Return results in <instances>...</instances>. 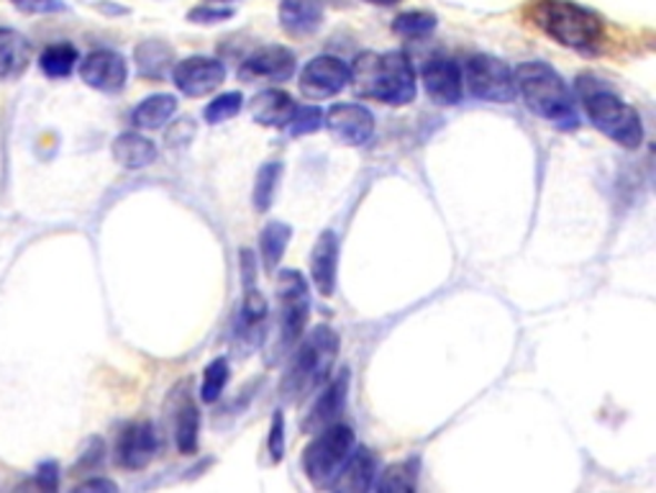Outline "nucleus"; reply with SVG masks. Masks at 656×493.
I'll return each instance as SVG.
<instances>
[{
    "mask_svg": "<svg viewBox=\"0 0 656 493\" xmlns=\"http://www.w3.org/2000/svg\"><path fill=\"white\" fill-rule=\"evenodd\" d=\"M349 85L360 98L387 105H408L415 98V70L403 49L362 52L349 68Z\"/></svg>",
    "mask_w": 656,
    "mask_h": 493,
    "instance_id": "f257e3e1",
    "label": "nucleus"
},
{
    "mask_svg": "<svg viewBox=\"0 0 656 493\" xmlns=\"http://www.w3.org/2000/svg\"><path fill=\"white\" fill-rule=\"evenodd\" d=\"M526 16L538 31L575 52L595 54L605 41L601 16L575 0H531Z\"/></svg>",
    "mask_w": 656,
    "mask_h": 493,
    "instance_id": "f03ea898",
    "label": "nucleus"
},
{
    "mask_svg": "<svg viewBox=\"0 0 656 493\" xmlns=\"http://www.w3.org/2000/svg\"><path fill=\"white\" fill-rule=\"evenodd\" d=\"M516 78V90L526 103V109L534 117L549 121L552 127L562 131L579 129V113L575 95L564 78L546 62H523L513 72Z\"/></svg>",
    "mask_w": 656,
    "mask_h": 493,
    "instance_id": "7ed1b4c3",
    "label": "nucleus"
},
{
    "mask_svg": "<svg viewBox=\"0 0 656 493\" xmlns=\"http://www.w3.org/2000/svg\"><path fill=\"white\" fill-rule=\"evenodd\" d=\"M577 95L583 101L595 129L620 144L623 150H638L644 142V123L634 105L623 101L603 80L583 76L577 80Z\"/></svg>",
    "mask_w": 656,
    "mask_h": 493,
    "instance_id": "20e7f679",
    "label": "nucleus"
},
{
    "mask_svg": "<svg viewBox=\"0 0 656 493\" xmlns=\"http://www.w3.org/2000/svg\"><path fill=\"white\" fill-rule=\"evenodd\" d=\"M339 334L331 326H315L311 334L297 344V352L290 363L285 378H282V399L290 404L309 399L313 391L326 385L331 368L336 365L339 358Z\"/></svg>",
    "mask_w": 656,
    "mask_h": 493,
    "instance_id": "39448f33",
    "label": "nucleus"
},
{
    "mask_svg": "<svg viewBox=\"0 0 656 493\" xmlns=\"http://www.w3.org/2000/svg\"><path fill=\"white\" fill-rule=\"evenodd\" d=\"M356 447L354 430L346 424H331L315 432V440L303 452V471L315 489H331Z\"/></svg>",
    "mask_w": 656,
    "mask_h": 493,
    "instance_id": "423d86ee",
    "label": "nucleus"
},
{
    "mask_svg": "<svg viewBox=\"0 0 656 493\" xmlns=\"http://www.w3.org/2000/svg\"><path fill=\"white\" fill-rule=\"evenodd\" d=\"M311 316V293L305 278L293 268L277 275V355L303 340Z\"/></svg>",
    "mask_w": 656,
    "mask_h": 493,
    "instance_id": "0eeeda50",
    "label": "nucleus"
},
{
    "mask_svg": "<svg viewBox=\"0 0 656 493\" xmlns=\"http://www.w3.org/2000/svg\"><path fill=\"white\" fill-rule=\"evenodd\" d=\"M242 260V281H244V299L242 309H239L236 319V350L242 355H252V352L264 342L268 334V319L270 306L264 299L260 285H256V258L252 250H242L239 254Z\"/></svg>",
    "mask_w": 656,
    "mask_h": 493,
    "instance_id": "6e6552de",
    "label": "nucleus"
},
{
    "mask_svg": "<svg viewBox=\"0 0 656 493\" xmlns=\"http://www.w3.org/2000/svg\"><path fill=\"white\" fill-rule=\"evenodd\" d=\"M464 85L472 98L490 103H511L518 95L513 70L503 60L493 54H475L467 60V68L462 72Z\"/></svg>",
    "mask_w": 656,
    "mask_h": 493,
    "instance_id": "1a4fd4ad",
    "label": "nucleus"
},
{
    "mask_svg": "<svg viewBox=\"0 0 656 493\" xmlns=\"http://www.w3.org/2000/svg\"><path fill=\"white\" fill-rule=\"evenodd\" d=\"M346 85L349 64L334 54H321L311 60L301 72V82H297L303 98H309V101H326V98L342 93Z\"/></svg>",
    "mask_w": 656,
    "mask_h": 493,
    "instance_id": "9d476101",
    "label": "nucleus"
},
{
    "mask_svg": "<svg viewBox=\"0 0 656 493\" xmlns=\"http://www.w3.org/2000/svg\"><path fill=\"white\" fill-rule=\"evenodd\" d=\"M297 60L287 47L270 44L256 49L254 54H249L242 68H239V80L242 82H285L295 76Z\"/></svg>",
    "mask_w": 656,
    "mask_h": 493,
    "instance_id": "9b49d317",
    "label": "nucleus"
},
{
    "mask_svg": "<svg viewBox=\"0 0 656 493\" xmlns=\"http://www.w3.org/2000/svg\"><path fill=\"white\" fill-rule=\"evenodd\" d=\"M172 80L182 95L201 98L226 80V68L213 57H188L172 68Z\"/></svg>",
    "mask_w": 656,
    "mask_h": 493,
    "instance_id": "f8f14e48",
    "label": "nucleus"
},
{
    "mask_svg": "<svg viewBox=\"0 0 656 493\" xmlns=\"http://www.w3.org/2000/svg\"><path fill=\"white\" fill-rule=\"evenodd\" d=\"M423 88H426V95L438 105H456L462 103L464 95V78L460 64H456L452 57L436 54L423 64L421 70Z\"/></svg>",
    "mask_w": 656,
    "mask_h": 493,
    "instance_id": "ddd939ff",
    "label": "nucleus"
},
{
    "mask_svg": "<svg viewBox=\"0 0 656 493\" xmlns=\"http://www.w3.org/2000/svg\"><path fill=\"white\" fill-rule=\"evenodd\" d=\"M326 127L342 144L362 147L375 134V117L360 103H336L329 111Z\"/></svg>",
    "mask_w": 656,
    "mask_h": 493,
    "instance_id": "4468645a",
    "label": "nucleus"
},
{
    "mask_svg": "<svg viewBox=\"0 0 656 493\" xmlns=\"http://www.w3.org/2000/svg\"><path fill=\"white\" fill-rule=\"evenodd\" d=\"M80 78L90 88L101 90V93H119L129 78L127 60L119 52H113V49H98V52L88 54L82 60Z\"/></svg>",
    "mask_w": 656,
    "mask_h": 493,
    "instance_id": "2eb2a0df",
    "label": "nucleus"
},
{
    "mask_svg": "<svg viewBox=\"0 0 656 493\" xmlns=\"http://www.w3.org/2000/svg\"><path fill=\"white\" fill-rule=\"evenodd\" d=\"M349 381H352V375H349V370H342V373H339L326 389L321 385V396L315 399L313 409L309 411V416H305L303 422L305 434H315L339 422V416H342L346 409Z\"/></svg>",
    "mask_w": 656,
    "mask_h": 493,
    "instance_id": "dca6fc26",
    "label": "nucleus"
},
{
    "mask_svg": "<svg viewBox=\"0 0 656 493\" xmlns=\"http://www.w3.org/2000/svg\"><path fill=\"white\" fill-rule=\"evenodd\" d=\"M157 455V432L149 422L129 424L115 445V460L127 471H144Z\"/></svg>",
    "mask_w": 656,
    "mask_h": 493,
    "instance_id": "f3484780",
    "label": "nucleus"
},
{
    "mask_svg": "<svg viewBox=\"0 0 656 493\" xmlns=\"http://www.w3.org/2000/svg\"><path fill=\"white\" fill-rule=\"evenodd\" d=\"M336 273H339V237L326 229L321 232L319 240L313 244L311 252V278L313 285L319 288L321 295H331L336 293Z\"/></svg>",
    "mask_w": 656,
    "mask_h": 493,
    "instance_id": "a211bd4d",
    "label": "nucleus"
},
{
    "mask_svg": "<svg viewBox=\"0 0 656 493\" xmlns=\"http://www.w3.org/2000/svg\"><path fill=\"white\" fill-rule=\"evenodd\" d=\"M323 3L321 0H282L280 3V27L290 37L303 39L321 29Z\"/></svg>",
    "mask_w": 656,
    "mask_h": 493,
    "instance_id": "6ab92c4d",
    "label": "nucleus"
},
{
    "mask_svg": "<svg viewBox=\"0 0 656 493\" xmlns=\"http://www.w3.org/2000/svg\"><path fill=\"white\" fill-rule=\"evenodd\" d=\"M249 113L260 127L285 129L295 113V101L285 90H262L249 101Z\"/></svg>",
    "mask_w": 656,
    "mask_h": 493,
    "instance_id": "aec40b11",
    "label": "nucleus"
},
{
    "mask_svg": "<svg viewBox=\"0 0 656 493\" xmlns=\"http://www.w3.org/2000/svg\"><path fill=\"white\" fill-rule=\"evenodd\" d=\"M377 479V457L367 447H354L342 471L331 483L336 491H370Z\"/></svg>",
    "mask_w": 656,
    "mask_h": 493,
    "instance_id": "412c9836",
    "label": "nucleus"
},
{
    "mask_svg": "<svg viewBox=\"0 0 656 493\" xmlns=\"http://www.w3.org/2000/svg\"><path fill=\"white\" fill-rule=\"evenodd\" d=\"M113 160L127 170L149 168L157 160V147L152 139L137 134V131H127V134L115 137Z\"/></svg>",
    "mask_w": 656,
    "mask_h": 493,
    "instance_id": "4be33fe9",
    "label": "nucleus"
},
{
    "mask_svg": "<svg viewBox=\"0 0 656 493\" xmlns=\"http://www.w3.org/2000/svg\"><path fill=\"white\" fill-rule=\"evenodd\" d=\"M31 62V44L19 31L0 27V78H16Z\"/></svg>",
    "mask_w": 656,
    "mask_h": 493,
    "instance_id": "5701e85b",
    "label": "nucleus"
},
{
    "mask_svg": "<svg viewBox=\"0 0 656 493\" xmlns=\"http://www.w3.org/2000/svg\"><path fill=\"white\" fill-rule=\"evenodd\" d=\"M198 432H201V411L185 393V399L178 406V414H174V442H178L182 455H195L198 437H201Z\"/></svg>",
    "mask_w": 656,
    "mask_h": 493,
    "instance_id": "b1692460",
    "label": "nucleus"
},
{
    "mask_svg": "<svg viewBox=\"0 0 656 493\" xmlns=\"http://www.w3.org/2000/svg\"><path fill=\"white\" fill-rule=\"evenodd\" d=\"M174 111H178V98L168 95V93H160V95H149L147 101H141L134 113H131V121H134V127L139 129H162L164 123H168Z\"/></svg>",
    "mask_w": 656,
    "mask_h": 493,
    "instance_id": "393cba45",
    "label": "nucleus"
},
{
    "mask_svg": "<svg viewBox=\"0 0 656 493\" xmlns=\"http://www.w3.org/2000/svg\"><path fill=\"white\" fill-rule=\"evenodd\" d=\"M290 240H293V229H290V224H282V221H270V224L262 229L260 252H262V265L268 273H275L280 268L282 254H285Z\"/></svg>",
    "mask_w": 656,
    "mask_h": 493,
    "instance_id": "a878e982",
    "label": "nucleus"
},
{
    "mask_svg": "<svg viewBox=\"0 0 656 493\" xmlns=\"http://www.w3.org/2000/svg\"><path fill=\"white\" fill-rule=\"evenodd\" d=\"M174 52L164 41H141L137 47V68L144 78L160 80L172 68Z\"/></svg>",
    "mask_w": 656,
    "mask_h": 493,
    "instance_id": "bb28decb",
    "label": "nucleus"
},
{
    "mask_svg": "<svg viewBox=\"0 0 656 493\" xmlns=\"http://www.w3.org/2000/svg\"><path fill=\"white\" fill-rule=\"evenodd\" d=\"M41 72H44L47 78H68L72 76L74 64H78V49H74L72 44H68V41H60V44H52L44 49V54H41Z\"/></svg>",
    "mask_w": 656,
    "mask_h": 493,
    "instance_id": "cd10ccee",
    "label": "nucleus"
},
{
    "mask_svg": "<svg viewBox=\"0 0 656 493\" xmlns=\"http://www.w3.org/2000/svg\"><path fill=\"white\" fill-rule=\"evenodd\" d=\"M282 178V162H264L260 172H256L254 180V193H252V203L256 213H264L272 205V199H275L277 185Z\"/></svg>",
    "mask_w": 656,
    "mask_h": 493,
    "instance_id": "c85d7f7f",
    "label": "nucleus"
},
{
    "mask_svg": "<svg viewBox=\"0 0 656 493\" xmlns=\"http://www.w3.org/2000/svg\"><path fill=\"white\" fill-rule=\"evenodd\" d=\"M415 479H418V460H405V463L390 465L385 473H380V481H375V491H413Z\"/></svg>",
    "mask_w": 656,
    "mask_h": 493,
    "instance_id": "c756f323",
    "label": "nucleus"
},
{
    "mask_svg": "<svg viewBox=\"0 0 656 493\" xmlns=\"http://www.w3.org/2000/svg\"><path fill=\"white\" fill-rule=\"evenodd\" d=\"M436 16L426 11H405L393 21V31L403 39H426L436 31Z\"/></svg>",
    "mask_w": 656,
    "mask_h": 493,
    "instance_id": "7c9ffc66",
    "label": "nucleus"
},
{
    "mask_svg": "<svg viewBox=\"0 0 656 493\" xmlns=\"http://www.w3.org/2000/svg\"><path fill=\"white\" fill-rule=\"evenodd\" d=\"M231 378L229 370V360L226 358H215L211 365L203 370V383H201V399L205 404H215L221 399L223 389H226Z\"/></svg>",
    "mask_w": 656,
    "mask_h": 493,
    "instance_id": "2f4dec72",
    "label": "nucleus"
},
{
    "mask_svg": "<svg viewBox=\"0 0 656 493\" xmlns=\"http://www.w3.org/2000/svg\"><path fill=\"white\" fill-rule=\"evenodd\" d=\"M244 105V95L236 93V90H231V93H223L205 105L203 117L208 123H223L229 119L239 117V111H242Z\"/></svg>",
    "mask_w": 656,
    "mask_h": 493,
    "instance_id": "473e14b6",
    "label": "nucleus"
},
{
    "mask_svg": "<svg viewBox=\"0 0 656 493\" xmlns=\"http://www.w3.org/2000/svg\"><path fill=\"white\" fill-rule=\"evenodd\" d=\"M236 13L234 0H205V3L195 6L193 11L188 13V21L193 23H221L231 19Z\"/></svg>",
    "mask_w": 656,
    "mask_h": 493,
    "instance_id": "72a5a7b5",
    "label": "nucleus"
},
{
    "mask_svg": "<svg viewBox=\"0 0 656 493\" xmlns=\"http://www.w3.org/2000/svg\"><path fill=\"white\" fill-rule=\"evenodd\" d=\"M323 127V111L319 105H295L293 119L287 121V131L293 137H305V134H315Z\"/></svg>",
    "mask_w": 656,
    "mask_h": 493,
    "instance_id": "f704fd0d",
    "label": "nucleus"
},
{
    "mask_svg": "<svg viewBox=\"0 0 656 493\" xmlns=\"http://www.w3.org/2000/svg\"><path fill=\"white\" fill-rule=\"evenodd\" d=\"M268 452L272 463H280L282 455H285V416H282V411H275V416H272V426L268 434Z\"/></svg>",
    "mask_w": 656,
    "mask_h": 493,
    "instance_id": "c9c22d12",
    "label": "nucleus"
},
{
    "mask_svg": "<svg viewBox=\"0 0 656 493\" xmlns=\"http://www.w3.org/2000/svg\"><path fill=\"white\" fill-rule=\"evenodd\" d=\"M21 13L29 16H47V13H62L68 11V6L62 0H11Z\"/></svg>",
    "mask_w": 656,
    "mask_h": 493,
    "instance_id": "e433bc0d",
    "label": "nucleus"
},
{
    "mask_svg": "<svg viewBox=\"0 0 656 493\" xmlns=\"http://www.w3.org/2000/svg\"><path fill=\"white\" fill-rule=\"evenodd\" d=\"M103 457H105V445H103V440L101 437H93L88 442V447H85V452H82L80 455V460H78V465H74V471H93V467H98L103 463Z\"/></svg>",
    "mask_w": 656,
    "mask_h": 493,
    "instance_id": "4c0bfd02",
    "label": "nucleus"
},
{
    "mask_svg": "<svg viewBox=\"0 0 656 493\" xmlns=\"http://www.w3.org/2000/svg\"><path fill=\"white\" fill-rule=\"evenodd\" d=\"M57 483H60V475H57V465L54 463H44L37 473V486L44 491H54Z\"/></svg>",
    "mask_w": 656,
    "mask_h": 493,
    "instance_id": "58836bf2",
    "label": "nucleus"
},
{
    "mask_svg": "<svg viewBox=\"0 0 656 493\" xmlns=\"http://www.w3.org/2000/svg\"><path fill=\"white\" fill-rule=\"evenodd\" d=\"M78 491H108V493H115V491H119V486H115L113 481H105V479H93V481L80 483Z\"/></svg>",
    "mask_w": 656,
    "mask_h": 493,
    "instance_id": "ea45409f",
    "label": "nucleus"
},
{
    "mask_svg": "<svg viewBox=\"0 0 656 493\" xmlns=\"http://www.w3.org/2000/svg\"><path fill=\"white\" fill-rule=\"evenodd\" d=\"M364 3H372V6H380V8H390V6L401 3V0H364Z\"/></svg>",
    "mask_w": 656,
    "mask_h": 493,
    "instance_id": "a19ab883",
    "label": "nucleus"
}]
</instances>
